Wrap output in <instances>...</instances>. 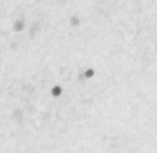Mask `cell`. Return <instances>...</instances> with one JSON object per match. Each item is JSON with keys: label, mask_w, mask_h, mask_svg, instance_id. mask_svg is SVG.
Instances as JSON below:
<instances>
[{"label": "cell", "mask_w": 157, "mask_h": 153, "mask_svg": "<svg viewBox=\"0 0 157 153\" xmlns=\"http://www.w3.org/2000/svg\"><path fill=\"white\" fill-rule=\"evenodd\" d=\"M68 24H69V26L71 28H80L81 26V24H83V18H81V15L80 14H77V13H72L71 15L68 17Z\"/></svg>", "instance_id": "cell-2"}, {"label": "cell", "mask_w": 157, "mask_h": 153, "mask_svg": "<svg viewBox=\"0 0 157 153\" xmlns=\"http://www.w3.org/2000/svg\"><path fill=\"white\" fill-rule=\"evenodd\" d=\"M62 94H63V87L59 83H55V84H52L50 87V95H51V98L58 99L62 97Z\"/></svg>", "instance_id": "cell-3"}, {"label": "cell", "mask_w": 157, "mask_h": 153, "mask_svg": "<svg viewBox=\"0 0 157 153\" xmlns=\"http://www.w3.org/2000/svg\"><path fill=\"white\" fill-rule=\"evenodd\" d=\"M0 57H2V52H0Z\"/></svg>", "instance_id": "cell-5"}, {"label": "cell", "mask_w": 157, "mask_h": 153, "mask_svg": "<svg viewBox=\"0 0 157 153\" xmlns=\"http://www.w3.org/2000/svg\"><path fill=\"white\" fill-rule=\"evenodd\" d=\"M26 21H25L24 18H15L13 22H11V30H13L14 33H22L26 30Z\"/></svg>", "instance_id": "cell-1"}, {"label": "cell", "mask_w": 157, "mask_h": 153, "mask_svg": "<svg viewBox=\"0 0 157 153\" xmlns=\"http://www.w3.org/2000/svg\"><path fill=\"white\" fill-rule=\"evenodd\" d=\"M83 73H84V79L86 80H91L95 77V75H97V72H95V69L92 68V66H87V68L83 69Z\"/></svg>", "instance_id": "cell-4"}]
</instances>
